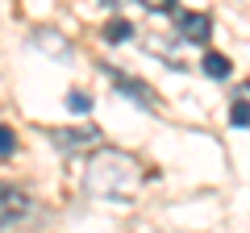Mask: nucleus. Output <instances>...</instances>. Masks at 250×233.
I'll return each mask as SVG.
<instances>
[{
	"label": "nucleus",
	"mask_w": 250,
	"mask_h": 233,
	"mask_svg": "<svg viewBox=\"0 0 250 233\" xmlns=\"http://www.w3.org/2000/svg\"><path fill=\"white\" fill-rule=\"evenodd\" d=\"M138 188H142V167L134 154L96 150L83 162V192L100 204H134Z\"/></svg>",
	"instance_id": "obj_1"
},
{
	"label": "nucleus",
	"mask_w": 250,
	"mask_h": 233,
	"mask_svg": "<svg viewBox=\"0 0 250 233\" xmlns=\"http://www.w3.org/2000/svg\"><path fill=\"white\" fill-rule=\"evenodd\" d=\"M50 142L67 154H80V150H96L100 146V129L96 125H83V129H50Z\"/></svg>",
	"instance_id": "obj_2"
},
{
	"label": "nucleus",
	"mask_w": 250,
	"mask_h": 233,
	"mask_svg": "<svg viewBox=\"0 0 250 233\" xmlns=\"http://www.w3.org/2000/svg\"><path fill=\"white\" fill-rule=\"evenodd\" d=\"M175 29H179V38H188V42H208L213 17H208V13H179Z\"/></svg>",
	"instance_id": "obj_3"
},
{
	"label": "nucleus",
	"mask_w": 250,
	"mask_h": 233,
	"mask_svg": "<svg viewBox=\"0 0 250 233\" xmlns=\"http://www.w3.org/2000/svg\"><path fill=\"white\" fill-rule=\"evenodd\" d=\"M25 213H29V200L21 196L17 188H4V183H0V225H13V221H21Z\"/></svg>",
	"instance_id": "obj_4"
},
{
	"label": "nucleus",
	"mask_w": 250,
	"mask_h": 233,
	"mask_svg": "<svg viewBox=\"0 0 250 233\" xmlns=\"http://www.w3.org/2000/svg\"><path fill=\"white\" fill-rule=\"evenodd\" d=\"M104 71H108V79H113L121 92H129V96H134V104H142V108H150V104H154V92H150V88H142L138 79H125V75H117L113 67H104Z\"/></svg>",
	"instance_id": "obj_5"
},
{
	"label": "nucleus",
	"mask_w": 250,
	"mask_h": 233,
	"mask_svg": "<svg viewBox=\"0 0 250 233\" xmlns=\"http://www.w3.org/2000/svg\"><path fill=\"white\" fill-rule=\"evenodd\" d=\"M200 67H205L208 79H229V71H233L225 54H205V63H200Z\"/></svg>",
	"instance_id": "obj_6"
},
{
	"label": "nucleus",
	"mask_w": 250,
	"mask_h": 233,
	"mask_svg": "<svg viewBox=\"0 0 250 233\" xmlns=\"http://www.w3.org/2000/svg\"><path fill=\"white\" fill-rule=\"evenodd\" d=\"M104 38H108V42H129V38H134V25H129V21H121V17H117L113 25L104 29Z\"/></svg>",
	"instance_id": "obj_7"
},
{
	"label": "nucleus",
	"mask_w": 250,
	"mask_h": 233,
	"mask_svg": "<svg viewBox=\"0 0 250 233\" xmlns=\"http://www.w3.org/2000/svg\"><path fill=\"white\" fill-rule=\"evenodd\" d=\"M229 121H233V125H250V104H246V100H233V108H229Z\"/></svg>",
	"instance_id": "obj_8"
},
{
	"label": "nucleus",
	"mask_w": 250,
	"mask_h": 233,
	"mask_svg": "<svg viewBox=\"0 0 250 233\" xmlns=\"http://www.w3.org/2000/svg\"><path fill=\"white\" fill-rule=\"evenodd\" d=\"M67 108H71V113H88L92 96H88V92H71V96H67Z\"/></svg>",
	"instance_id": "obj_9"
},
{
	"label": "nucleus",
	"mask_w": 250,
	"mask_h": 233,
	"mask_svg": "<svg viewBox=\"0 0 250 233\" xmlns=\"http://www.w3.org/2000/svg\"><path fill=\"white\" fill-rule=\"evenodd\" d=\"M13 146H17V142H13V129H9V125H0V158H9Z\"/></svg>",
	"instance_id": "obj_10"
},
{
	"label": "nucleus",
	"mask_w": 250,
	"mask_h": 233,
	"mask_svg": "<svg viewBox=\"0 0 250 233\" xmlns=\"http://www.w3.org/2000/svg\"><path fill=\"white\" fill-rule=\"evenodd\" d=\"M138 4H142V9H150V13H171V4H175V0H138Z\"/></svg>",
	"instance_id": "obj_11"
}]
</instances>
